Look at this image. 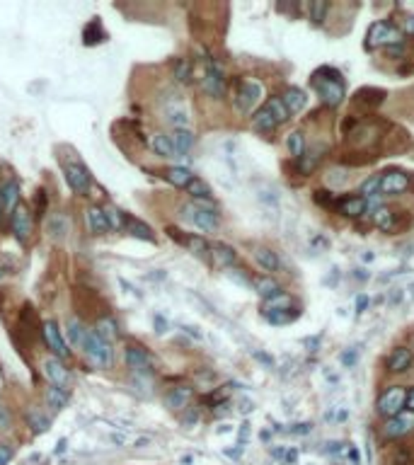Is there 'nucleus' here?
<instances>
[{
	"label": "nucleus",
	"mask_w": 414,
	"mask_h": 465,
	"mask_svg": "<svg viewBox=\"0 0 414 465\" xmlns=\"http://www.w3.org/2000/svg\"><path fill=\"white\" fill-rule=\"evenodd\" d=\"M337 209L342 211L344 216H349V218H361V216L369 211V202H366L364 197H344L337 202Z\"/></svg>",
	"instance_id": "f3484780"
},
{
	"label": "nucleus",
	"mask_w": 414,
	"mask_h": 465,
	"mask_svg": "<svg viewBox=\"0 0 414 465\" xmlns=\"http://www.w3.org/2000/svg\"><path fill=\"white\" fill-rule=\"evenodd\" d=\"M46 233H49L51 237H66L68 233V218L64 214H56L49 218V223H46Z\"/></svg>",
	"instance_id": "4c0bfd02"
},
{
	"label": "nucleus",
	"mask_w": 414,
	"mask_h": 465,
	"mask_svg": "<svg viewBox=\"0 0 414 465\" xmlns=\"http://www.w3.org/2000/svg\"><path fill=\"white\" fill-rule=\"evenodd\" d=\"M109 441L117 443V446H124V443H127V436H124V434H112V436H109Z\"/></svg>",
	"instance_id": "4d7b16f0"
},
{
	"label": "nucleus",
	"mask_w": 414,
	"mask_h": 465,
	"mask_svg": "<svg viewBox=\"0 0 414 465\" xmlns=\"http://www.w3.org/2000/svg\"><path fill=\"white\" fill-rule=\"evenodd\" d=\"M293 298L291 296H286L284 291H281L279 296H274V298L264 300V308H262V313H276V310H286V308H293Z\"/></svg>",
	"instance_id": "f704fd0d"
},
{
	"label": "nucleus",
	"mask_w": 414,
	"mask_h": 465,
	"mask_svg": "<svg viewBox=\"0 0 414 465\" xmlns=\"http://www.w3.org/2000/svg\"><path fill=\"white\" fill-rule=\"evenodd\" d=\"M402 34L414 36V18H412V15H410V18L402 20Z\"/></svg>",
	"instance_id": "603ef678"
},
{
	"label": "nucleus",
	"mask_w": 414,
	"mask_h": 465,
	"mask_svg": "<svg viewBox=\"0 0 414 465\" xmlns=\"http://www.w3.org/2000/svg\"><path fill=\"white\" fill-rule=\"evenodd\" d=\"M0 218H3V206H0Z\"/></svg>",
	"instance_id": "052dcab7"
},
{
	"label": "nucleus",
	"mask_w": 414,
	"mask_h": 465,
	"mask_svg": "<svg viewBox=\"0 0 414 465\" xmlns=\"http://www.w3.org/2000/svg\"><path fill=\"white\" fill-rule=\"evenodd\" d=\"M10 230H13V235L17 237L20 242H27L29 237H32L34 221H32V214L27 211V206H22V204L15 206L13 216H10Z\"/></svg>",
	"instance_id": "1a4fd4ad"
},
{
	"label": "nucleus",
	"mask_w": 414,
	"mask_h": 465,
	"mask_svg": "<svg viewBox=\"0 0 414 465\" xmlns=\"http://www.w3.org/2000/svg\"><path fill=\"white\" fill-rule=\"evenodd\" d=\"M87 335H90V330H87V327L83 325L80 320H78V318H68V322H66V337H68V342H71L73 347H78V349L85 347Z\"/></svg>",
	"instance_id": "a211bd4d"
},
{
	"label": "nucleus",
	"mask_w": 414,
	"mask_h": 465,
	"mask_svg": "<svg viewBox=\"0 0 414 465\" xmlns=\"http://www.w3.org/2000/svg\"><path fill=\"white\" fill-rule=\"evenodd\" d=\"M187 192L192 194V199L194 202H208V204H213V192H211V187H208L204 179H199V177H194L190 184H187Z\"/></svg>",
	"instance_id": "c85d7f7f"
},
{
	"label": "nucleus",
	"mask_w": 414,
	"mask_h": 465,
	"mask_svg": "<svg viewBox=\"0 0 414 465\" xmlns=\"http://www.w3.org/2000/svg\"><path fill=\"white\" fill-rule=\"evenodd\" d=\"M255 289H257V293H259L264 300H269V298H274V296H279V293H281V286H279V284H276L271 277H262V279H257V282H255Z\"/></svg>",
	"instance_id": "473e14b6"
},
{
	"label": "nucleus",
	"mask_w": 414,
	"mask_h": 465,
	"mask_svg": "<svg viewBox=\"0 0 414 465\" xmlns=\"http://www.w3.org/2000/svg\"><path fill=\"white\" fill-rule=\"evenodd\" d=\"M402 29L395 27V25L390 22H373L369 29V34H366V44H369V49H376V46H397L402 44Z\"/></svg>",
	"instance_id": "20e7f679"
},
{
	"label": "nucleus",
	"mask_w": 414,
	"mask_h": 465,
	"mask_svg": "<svg viewBox=\"0 0 414 465\" xmlns=\"http://www.w3.org/2000/svg\"><path fill=\"white\" fill-rule=\"evenodd\" d=\"M211 257H213V262H216L218 267H233V264L238 262V252H235L233 247L223 245V242L211 245Z\"/></svg>",
	"instance_id": "bb28decb"
},
{
	"label": "nucleus",
	"mask_w": 414,
	"mask_h": 465,
	"mask_svg": "<svg viewBox=\"0 0 414 465\" xmlns=\"http://www.w3.org/2000/svg\"><path fill=\"white\" fill-rule=\"evenodd\" d=\"M170 144L175 148L177 155H187L194 148V134L190 129H175L170 134Z\"/></svg>",
	"instance_id": "5701e85b"
},
{
	"label": "nucleus",
	"mask_w": 414,
	"mask_h": 465,
	"mask_svg": "<svg viewBox=\"0 0 414 465\" xmlns=\"http://www.w3.org/2000/svg\"><path fill=\"white\" fill-rule=\"evenodd\" d=\"M162 177L167 179V182L172 184V187L177 189H187V184L194 179V174L187 170V167H167L165 172H162Z\"/></svg>",
	"instance_id": "cd10ccee"
},
{
	"label": "nucleus",
	"mask_w": 414,
	"mask_h": 465,
	"mask_svg": "<svg viewBox=\"0 0 414 465\" xmlns=\"http://www.w3.org/2000/svg\"><path fill=\"white\" fill-rule=\"evenodd\" d=\"M264 107L271 112V116H274L276 124H286V121L291 119V114H288L286 104L281 102V97H269V99L264 102Z\"/></svg>",
	"instance_id": "72a5a7b5"
},
{
	"label": "nucleus",
	"mask_w": 414,
	"mask_h": 465,
	"mask_svg": "<svg viewBox=\"0 0 414 465\" xmlns=\"http://www.w3.org/2000/svg\"><path fill=\"white\" fill-rule=\"evenodd\" d=\"M197 422H199V412H197V410H190V412L185 415V419H182V424L190 426V424H197Z\"/></svg>",
	"instance_id": "864d4df0"
},
{
	"label": "nucleus",
	"mask_w": 414,
	"mask_h": 465,
	"mask_svg": "<svg viewBox=\"0 0 414 465\" xmlns=\"http://www.w3.org/2000/svg\"><path fill=\"white\" fill-rule=\"evenodd\" d=\"M68 400H71V393H68L66 388H56V385H51V388L46 390V405H49L54 412L64 410V407L68 405Z\"/></svg>",
	"instance_id": "7c9ffc66"
},
{
	"label": "nucleus",
	"mask_w": 414,
	"mask_h": 465,
	"mask_svg": "<svg viewBox=\"0 0 414 465\" xmlns=\"http://www.w3.org/2000/svg\"><path fill=\"white\" fill-rule=\"evenodd\" d=\"M27 424L32 426V431H36V434H44V431H49L51 419L44 415V412L32 410V412H29V415H27Z\"/></svg>",
	"instance_id": "58836bf2"
},
{
	"label": "nucleus",
	"mask_w": 414,
	"mask_h": 465,
	"mask_svg": "<svg viewBox=\"0 0 414 465\" xmlns=\"http://www.w3.org/2000/svg\"><path fill=\"white\" fill-rule=\"evenodd\" d=\"M41 366H44V376L49 378L51 385H56V388H66L68 380H71V373H68V368L64 366L61 359H56V356L44 359Z\"/></svg>",
	"instance_id": "ddd939ff"
},
{
	"label": "nucleus",
	"mask_w": 414,
	"mask_h": 465,
	"mask_svg": "<svg viewBox=\"0 0 414 465\" xmlns=\"http://www.w3.org/2000/svg\"><path fill=\"white\" fill-rule=\"evenodd\" d=\"M124 363H127V368L131 373H136V376H150V373H153V359H150V354L138 345L127 347V352H124Z\"/></svg>",
	"instance_id": "0eeeda50"
},
{
	"label": "nucleus",
	"mask_w": 414,
	"mask_h": 465,
	"mask_svg": "<svg viewBox=\"0 0 414 465\" xmlns=\"http://www.w3.org/2000/svg\"><path fill=\"white\" fill-rule=\"evenodd\" d=\"M392 465H412V453L405 451V448H397L392 453Z\"/></svg>",
	"instance_id": "a18cd8bd"
},
{
	"label": "nucleus",
	"mask_w": 414,
	"mask_h": 465,
	"mask_svg": "<svg viewBox=\"0 0 414 465\" xmlns=\"http://www.w3.org/2000/svg\"><path fill=\"white\" fill-rule=\"evenodd\" d=\"M13 448L8 446V443H0V465H8L10 461H13Z\"/></svg>",
	"instance_id": "09e8293b"
},
{
	"label": "nucleus",
	"mask_w": 414,
	"mask_h": 465,
	"mask_svg": "<svg viewBox=\"0 0 414 465\" xmlns=\"http://www.w3.org/2000/svg\"><path fill=\"white\" fill-rule=\"evenodd\" d=\"M407 187H410V174L402 170H390L378 179V192L385 197H397V194L407 192Z\"/></svg>",
	"instance_id": "9d476101"
},
{
	"label": "nucleus",
	"mask_w": 414,
	"mask_h": 465,
	"mask_svg": "<svg viewBox=\"0 0 414 465\" xmlns=\"http://www.w3.org/2000/svg\"><path fill=\"white\" fill-rule=\"evenodd\" d=\"M192 76H194V68L187 58H182V61L175 63V81L177 83H192Z\"/></svg>",
	"instance_id": "37998d69"
},
{
	"label": "nucleus",
	"mask_w": 414,
	"mask_h": 465,
	"mask_svg": "<svg viewBox=\"0 0 414 465\" xmlns=\"http://www.w3.org/2000/svg\"><path fill=\"white\" fill-rule=\"evenodd\" d=\"M127 230L143 242H155V233L150 230V225H145L143 221H138V218H127Z\"/></svg>",
	"instance_id": "2f4dec72"
},
{
	"label": "nucleus",
	"mask_w": 414,
	"mask_h": 465,
	"mask_svg": "<svg viewBox=\"0 0 414 465\" xmlns=\"http://www.w3.org/2000/svg\"><path fill=\"white\" fill-rule=\"evenodd\" d=\"M405 403H407V390L402 385H392V388H387L378 398V415H383L385 419L402 415Z\"/></svg>",
	"instance_id": "39448f33"
},
{
	"label": "nucleus",
	"mask_w": 414,
	"mask_h": 465,
	"mask_svg": "<svg viewBox=\"0 0 414 465\" xmlns=\"http://www.w3.org/2000/svg\"><path fill=\"white\" fill-rule=\"evenodd\" d=\"M385 51H387V56H390V58H405V56H407V49H405V46H402V44H397V46H387Z\"/></svg>",
	"instance_id": "3c124183"
},
{
	"label": "nucleus",
	"mask_w": 414,
	"mask_h": 465,
	"mask_svg": "<svg viewBox=\"0 0 414 465\" xmlns=\"http://www.w3.org/2000/svg\"><path fill=\"white\" fill-rule=\"evenodd\" d=\"M255 262L259 264L264 272H279V267H281L279 255H276L274 250H269V247H255Z\"/></svg>",
	"instance_id": "b1692460"
},
{
	"label": "nucleus",
	"mask_w": 414,
	"mask_h": 465,
	"mask_svg": "<svg viewBox=\"0 0 414 465\" xmlns=\"http://www.w3.org/2000/svg\"><path fill=\"white\" fill-rule=\"evenodd\" d=\"M13 426V415L5 405H0V431H8Z\"/></svg>",
	"instance_id": "49530a36"
},
{
	"label": "nucleus",
	"mask_w": 414,
	"mask_h": 465,
	"mask_svg": "<svg viewBox=\"0 0 414 465\" xmlns=\"http://www.w3.org/2000/svg\"><path fill=\"white\" fill-rule=\"evenodd\" d=\"M366 202H369L371 218H373V223L378 225L383 233H390L392 228H395V214H392L387 206L376 204V199H366Z\"/></svg>",
	"instance_id": "2eb2a0df"
},
{
	"label": "nucleus",
	"mask_w": 414,
	"mask_h": 465,
	"mask_svg": "<svg viewBox=\"0 0 414 465\" xmlns=\"http://www.w3.org/2000/svg\"><path fill=\"white\" fill-rule=\"evenodd\" d=\"M315 202H317V204H322V206H329V204H334V206H337L339 199L334 197V194L324 192V189H322V192H320V189H317V192H315Z\"/></svg>",
	"instance_id": "de8ad7c7"
},
{
	"label": "nucleus",
	"mask_w": 414,
	"mask_h": 465,
	"mask_svg": "<svg viewBox=\"0 0 414 465\" xmlns=\"http://www.w3.org/2000/svg\"><path fill=\"white\" fill-rule=\"evenodd\" d=\"M308 431H310V424H296L293 434H308Z\"/></svg>",
	"instance_id": "bf43d9fd"
},
{
	"label": "nucleus",
	"mask_w": 414,
	"mask_h": 465,
	"mask_svg": "<svg viewBox=\"0 0 414 465\" xmlns=\"http://www.w3.org/2000/svg\"><path fill=\"white\" fill-rule=\"evenodd\" d=\"M44 342H46V347L51 349V354H54L56 359H66L68 356V345H66V340H64V335H61V330H59V325L56 322H44Z\"/></svg>",
	"instance_id": "f8f14e48"
},
{
	"label": "nucleus",
	"mask_w": 414,
	"mask_h": 465,
	"mask_svg": "<svg viewBox=\"0 0 414 465\" xmlns=\"http://www.w3.org/2000/svg\"><path fill=\"white\" fill-rule=\"evenodd\" d=\"M182 242H185L192 252H197V255H208V252H211V245L199 235H187V237H182Z\"/></svg>",
	"instance_id": "79ce46f5"
},
{
	"label": "nucleus",
	"mask_w": 414,
	"mask_h": 465,
	"mask_svg": "<svg viewBox=\"0 0 414 465\" xmlns=\"http://www.w3.org/2000/svg\"><path fill=\"white\" fill-rule=\"evenodd\" d=\"M83 352H85V356L90 359L92 366H97V368H109L112 366V361H114L112 342H107L104 337H99L95 330H90Z\"/></svg>",
	"instance_id": "7ed1b4c3"
},
{
	"label": "nucleus",
	"mask_w": 414,
	"mask_h": 465,
	"mask_svg": "<svg viewBox=\"0 0 414 465\" xmlns=\"http://www.w3.org/2000/svg\"><path fill=\"white\" fill-rule=\"evenodd\" d=\"M194 398L192 388H187V385H177V388H170L165 393V398H162V403H165L167 410H187Z\"/></svg>",
	"instance_id": "4468645a"
},
{
	"label": "nucleus",
	"mask_w": 414,
	"mask_h": 465,
	"mask_svg": "<svg viewBox=\"0 0 414 465\" xmlns=\"http://www.w3.org/2000/svg\"><path fill=\"white\" fill-rule=\"evenodd\" d=\"M366 303H369V298H366V296H359V298H356V310H359V313H364Z\"/></svg>",
	"instance_id": "13d9d810"
},
{
	"label": "nucleus",
	"mask_w": 414,
	"mask_h": 465,
	"mask_svg": "<svg viewBox=\"0 0 414 465\" xmlns=\"http://www.w3.org/2000/svg\"><path fill=\"white\" fill-rule=\"evenodd\" d=\"M383 99H385V92L378 88H361L359 92H356L354 102L356 104H366V107H376V104H380Z\"/></svg>",
	"instance_id": "c756f323"
},
{
	"label": "nucleus",
	"mask_w": 414,
	"mask_h": 465,
	"mask_svg": "<svg viewBox=\"0 0 414 465\" xmlns=\"http://www.w3.org/2000/svg\"><path fill=\"white\" fill-rule=\"evenodd\" d=\"M201 90L213 99H218L225 95V78H223V71L216 66V63H208L206 73H204V78H201Z\"/></svg>",
	"instance_id": "9b49d317"
},
{
	"label": "nucleus",
	"mask_w": 414,
	"mask_h": 465,
	"mask_svg": "<svg viewBox=\"0 0 414 465\" xmlns=\"http://www.w3.org/2000/svg\"><path fill=\"white\" fill-rule=\"evenodd\" d=\"M266 320L271 322V325H288V322H293L301 315V310L293 305V308H286V310H276V313H262Z\"/></svg>",
	"instance_id": "c9c22d12"
},
{
	"label": "nucleus",
	"mask_w": 414,
	"mask_h": 465,
	"mask_svg": "<svg viewBox=\"0 0 414 465\" xmlns=\"http://www.w3.org/2000/svg\"><path fill=\"white\" fill-rule=\"evenodd\" d=\"M104 216H107L109 230H122V228H127V218H129V216L124 214L122 209H117V206H107V209H104Z\"/></svg>",
	"instance_id": "e433bc0d"
},
{
	"label": "nucleus",
	"mask_w": 414,
	"mask_h": 465,
	"mask_svg": "<svg viewBox=\"0 0 414 465\" xmlns=\"http://www.w3.org/2000/svg\"><path fill=\"white\" fill-rule=\"evenodd\" d=\"M0 279H3V269H0Z\"/></svg>",
	"instance_id": "680f3d73"
},
{
	"label": "nucleus",
	"mask_w": 414,
	"mask_h": 465,
	"mask_svg": "<svg viewBox=\"0 0 414 465\" xmlns=\"http://www.w3.org/2000/svg\"><path fill=\"white\" fill-rule=\"evenodd\" d=\"M83 39H85V44H87V46H92V44H97V41H102V39H104V32H102V27H99L97 20L87 22V27L83 29Z\"/></svg>",
	"instance_id": "a19ab883"
},
{
	"label": "nucleus",
	"mask_w": 414,
	"mask_h": 465,
	"mask_svg": "<svg viewBox=\"0 0 414 465\" xmlns=\"http://www.w3.org/2000/svg\"><path fill=\"white\" fill-rule=\"evenodd\" d=\"M327 3H313L310 5V20L315 25H322L324 22V15H327Z\"/></svg>",
	"instance_id": "c03bdc74"
},
{
	"label": "nucleus",
	"mask_w": 414,
	"mask_h": 465,
	"mask_svg": "<svg viewBox=\"0 0 414 465\" xmlns=\"http://www.w3.org/2000/svg\"><path fill=\"white\" fill-rule=\"evenodd\" d=\"M182 221H187L194 228L204 230V233H216L218 225H221V218H218V211L213 204L208 202H190L180 209Z\"/></svg>",
	"instance_id": "f257e3e1"
},
{
	"label": "nucleus",
	"mask_w": 414,
	"mask_h": 465,
	"mask_svg": "<svg viewBox=\"0 0 414 465\" xmlns=\"http://www.w3.org/2000/svg\"><path fill=\"white\" fill-rule=\"evenodd\" d=\"M64 174H66L68 187H71L76 194H83V197H85V194L90 192V187H92L90 170H87V167L83 165L80 160L66 162V165H64Z\"/></svg>",
	"instance_id": "423d86ee"
},
{
	"label": "nucleus",
	"mask_w": 414,
	"mask_h": 465,
	"mask_svg": "<svg viewBox=\"0 0 414 465\" xmlns=\"http://www.w3.org/2000/svg\"><path fill=\"white\" fill-rule=\"evenodd\" d=\"M17 204H20V184L5 182L0 187V206H3V211H15Z\"/></svg>",
	"instance_id": "a878e982"
},
{
	"label": "nucleus",
	"mask_w": 414,
	"mask_h": 465,
	"mask_svg": "<svg viewBox=\"0 0 414 465\" xmlns=\"http://www.w3.org/2000/svg\"><path fill=\"white\" fill-rule=\"evenodd\" d=\"M281 102L286 104L288 114H298L303 107H306L308 97H306V92H303L301 88H286L284 95H281Z\"/></svg>",
	"instance_id": "aec40b11"
},
{
	"label": "nucleus",
	"mask_w": 414,
	"mask_h": 465,
	"mask_svg": "<svg viewBox=\"0 0 414 465\" xmlns=\"http://www.w3.org/2000/svg\"><path fill=\"white\" fill-rule=\"evenodd\" d=\"M412 361H414V356H412L410 349H407V347H397V349H392L390 356H387L385 368L390 373H405V371H410Z\"/></svg>",
	"instance_id": "dca6fc26"
},
{
	"label": "nucleus",
	"mask_w": 414,
	"mask_h": 465,
	"mask_svg": "<svg viewBox=\"0 0 414 465\" xmlns=\"http://www.w3.org/2000/svg\"><path fill=\"white\" fill-rule=\"evenodd\" d=\"M264 97V88L255 81H243L238 85V95H235V107L240 112H252V109L259 104V99Z\"/></svg>",
	"instance_id": "6e6552de"
},
{
	"label": "nucleus",
	"mask_w": 414,
	"mask_h": 465,
	"mask_svg": "<svg viewBox=\"0 0 414 465\" xmlns=\"http://www.w3.org/2000/svg\"><path fill=\"white\" fill-rule=\"evenodd\" d=\"M313 85L320 92L322 102L327 107H337L344 99V83H342V73L334 71V68H320V71L313 76Z\"/></svg>",
	"instance_id": "f03ea898"
},
{
	"label": "nucleus",
	"mask_w": 414,
	"mask_h": 465,
	"mask_svg": "<svg viewBox=\"0 0 414 465\" xmlns=\"http://www.w3.org/2000/svg\"><path fill=\"white\" fill-rule=\"evenodd\" d=\"M288 151H291V155L296 158V160H301L303 155H306V136L301 134V131H293L291 136H288Z\"/></svg>",
	"instance_id": "ea45409f"
},
{
	"label": "nucleus",
	"mask_w": 414,
	"mask_h": 465,
	"mask_svg": "<svg viewBox=\"0 0 414 465\" xmlns=\"http://www.w3.org/2000/svg\"><path fill=\"white\" fill-rule=\"evenodd\" d=\"M410 429H412V419H407V417H402V415L390 417V419H385V424H383V434L387 438L405 436Z\"/></svg>",
	"instance_id": "412c9836"
},
{
	"label": "nucleus",
	"mask_w": 414,
	"mask_h": 465,
	"mask_svg": "<svg viewBox=\"0 0 414 465\" xmlns=\"http://www.w3.org/2000/svg\"><path fill=\"white\" fill-rule=\"evenodd\" d=\"M34 204H36V214H44L46 211V192L44 189H39V192H36V199H34Z\"/></svg>",
	"instance_id": "8fccbe9b"
},
{
	"label": "nucleus",
	"mask_w": 414,
	"mask_h": 465,
	"mask_svg": "<svg viewBox=\"0 0 414 465\" xmlns=\"http://www.w3.org/2000/svg\"><path fill=\"white\" fill-rule=\"evenodd\" d=\"M148 146H150V151H153L155 155L165 158V160H170V158H177L175 148H172V144H170V136L160 134V131H158V134H150Z\"/></svg>",
	"instance_id": "4be33fe9"
},
{
	"label": "nucleus",
	"mask_w": 414,
	"mask_h": 465,
	"mask_svg": "<svg viewBox=\"0 0 414 465\" xmlns=\"http://www.w3.org/2000/svg\"><path fill=\"white\" fill-rule=\"evenodd\" d=\"M276 126H279V124H276L274 116H271V112L264 107V104H262V107L252 114V129L259 131V134H271Z\"/></svg>",
	"instance_id": "393cba45"
},
{
	"label": "nucleus",
	"mask_w": 414,
	"mask_h": 465,
	"mask_svg": "<svg viewBox=\"0 0 414 465\" xmlns=\"http://www.w3.org/2000/svg\"><path fill=\"white\" fill-rule=\"evenodd\" d=\"M405 410L414 412V388H412V390H407V403H405Z\"/></svg>",
	"instance_id": "5fc2aeb1"
},
{
	"label": "nucleus",
	"mask_w": 414,
	"mask_h": 465,
	"mask_svg": "<svg viewBox=\"0 0 414 465\" xmlns=\"http://www.w3.org/2000/svg\"><path fill=\"white\" fill-rule=\"evenodd\" d=\"M150 441H153L150 436H141V438H136V441H134V446L136 448H143V446H148Z\"/></svg>",
	"instance_id": "6e6d98bb"
},
{
	"label": "nucleus",
	"mask_w": 414,
	"mask_h": 465,
	"mask_svg": "<svg viewBox=\"0 0 414 465\" xmlns=\"http://www.w3.org/2000/svg\"><path fill=\"white\" fill-rule=\"evenodd\" d=\"M85 221L92 235H104V233L109 230L107 216H104V209H99V206H90V209L85 211Z\"/></svg>",
	"instance_id": "6ab92c4d"
}]
</instances>
